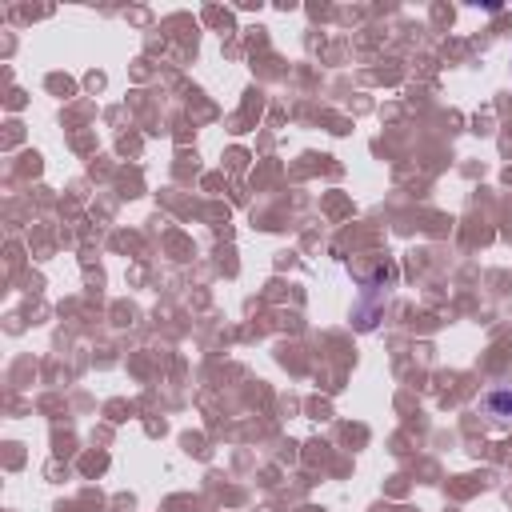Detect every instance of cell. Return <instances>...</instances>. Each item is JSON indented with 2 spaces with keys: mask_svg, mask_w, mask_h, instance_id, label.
Listing matches in <instances>:
<instances>
[{
  "mask_svg": "<svg viewBox=\"0 0 512 512\" xmlns=\"http://www.w3.org/2000/svg\"><path fill=\"white\" fill-rule=\"evenodd\" d=\"M484 408H488V416H496V420H512V388H492L488 396H484Z\"/></svg>",
  "mask_w": 512,
  "mask_h": 512,
  "instance_id": "6da1fadb",
  "label": "cell"
}]
</instances>
